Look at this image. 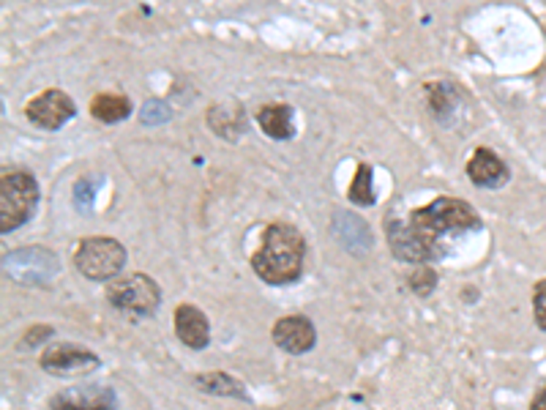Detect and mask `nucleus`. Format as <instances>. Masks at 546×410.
I'll return each instance as SVG.
<instances>
[{
  "label": "nucleus",
  "mask_w": 546,
  "mask_h": 410,
  "mask_svg": "<svg viewBox=\"0 0 546 410\" xmlns=\"http://www.w3.org/2000/svg\"><path fill=\"white\" fill-rule=\"evenodd\" d=\"M306 241L298 228L273 222L265 228L260 249L251 255V268L268 285H293L304 271Z\"/></svg>",
  "instance_id": "nucleus-1"
},
{
  "label": "nucleus",
  "mask_w": 546,
  "mask_h": 410,
  "mask_svg": "<svg viewBox=\"0 0 546 410\" xmlns=\"http://www.w3.org/2000/svg\"><path fill=\"white\" fill-rule=\"evenodd\" d=\"M39 205V183L30 173H6L0 181V230L22 228Z\"/></svg>",
  "instance_id": "nucleus-2"
},
{
  "label": "nucleus",
  "mask_w": 546,
  "mask_h": 410,
  "mask_svg": "<svg viewBox=\"0 0 546 410\" xmlns=\"http://www.w3.org/2000/svg\"><path fill=\"white\" fill-rule=\"evenodd\" d=\"M410 222L424 230L427 236L437 238L442 233H454V230H478L481 219L478 213L459 197H437L427 208H419L410 213Z\"/></svg>",
  "instance_id": "nucleus-3"
},
{
  "label": "nucleus",
  "mask_w": 546,
  "mask_h": 410,
  "mask_svg": "<svg viewBox=\"0 0 546 410\" xmlns=\"http://www.w3.org/2000/svg\"><path fill=\"white\" fill-rule=\"evenodd\" d=\"M74 266L85 279H93V282L112 279L126 266V246L104 236L82 238L74 251Z\"/></svg>",
  "instance_id": "nucleus-4"
},
{
  "label": "nucleus",
  "mask_w": 546,
  "mask_h": 410,
  "mask_svg": "<svg viewBox=\"0 0 546 410\" xmlns=\"http://www.w3.org/2000/svg\"><path fill=\"white\" fill-rule=\"evenodd\" d=\"M107 301L128 314L137 318H150V314L162 306V290L148 274H128L115 279L107 288Z\"/></svg>",
  "instance_id": "nucleus-5"
},
{
  "label": "nucleus",
  "mask_w": 546,
  "mask_h": 410,
  "mask_svg": "<svg viewBox=\"0 0 546 410\" xmlns=\"http://www.w3.org/2000/svg\"><path fill=\"white\" fill-rule=\"evenodd\" d=\"M388 244L396 260L404 263H429L442 258V244L432 236H427L424 230H419L412 222H396L391 219L388 222Z\"/></svg>",
  "instance_id": "nucleus-6"
},
{
  "label": "nucleus",
  "mask_w": 546,
  "mask_h": 410,
  "mask_svg": "<svg viewBox=\"0 0 546 410\" xmlns=\"http://www.w3.org/2000/svg\"><path fill=\"white\" fill-rule=\"evenodd\" d=\"M4 268L22 285H44L58 274V258L44 246H25L4 258Z\"/></svg>",
  "instance_id": "nucleus-7"
},
{
  "label": "nucleus",
  "mask_w": 546,
  "mask_h": 410,
  "mask_svg": "<svg viewBox=\"0 0 546 410\" xmlns=\"http://www.w3.org/2000/svg\"><path fill=\"white\" fill-rule=\"evenodd\" d=\"M102 367V359L80 344H52L42 356V369L55 377H85Z\"/></svg>",
  "instance_id": "nucleus-8"
},
{
  "label": "nucleus",
  "mask_w": 546,
  "mask_h": 410,
  "mask_svg": "<svg viewBox=\"0 0 546 410\" xmlns=\"http://www.w3.org/2000/svg\"><path fill=\"white\" fill-rule=\"evenodd\" d=\"M27 118L34 120L36 126H42V129H60L63 123L72 120L74 112H77V104L72 102L69 93L63 90H44L42 97H36L34 102L27 104Z\"/></svg>",
  "instance_id": "nucleus-9"
},
{
  "label": "nucleus",
  "mask_w": 546,
  "mask_h": 410,
  "mask_svg": "<svg viewBox=\"0 0 546 410\" xmlns=\"http://www.w3.org/2000/svg\"><path fill=\"white\" fill-rule=\"evenodd\" d=\"M115 407H118L115 391L96 383L66 389L50 399V410H115Z\"/></svg>",
  "instance_id": "nucleus-10"
},
{
  "label": "nucleus",
  "mask_w": 546,
  "mask_h": 410,
  "mask_svg": "<svg viewBox=\"0 0 546 410\" xmlns=\"http://www.w3.org/2000/svg\"><path fill=\"white\" fill-rule=\"evenodd\" d=\"M271 337L281 351L293 353V356L309 353L314 348V342H317L314 323L309 318H304V314H287V318L276 321Z\"/></svg>",
  "instance_id": "nucleus-11"
},
{
  "label": "nucleus",
  "mask_w": 546,
  "mask_h": 410,
  "mask_svg": "<svg viewBox=\"0 0 546 410\" xmlns=\"http://www.w3.org/2000/svg\"><path fill=\"white\" fill-rule=\"evenodd\" d=\"M175 334L191 351H203L211 342V323L195 304H181L175 309Z\"/></svg>",
  "instance_id": "nucleus-12"
},
{
  "label": "nucleus",
  "mask_w": 546,
  "mask_h": 410,
  "mask_svg": "<svg viewBox=\"0 0 546 410\" xmlns=\"http://www.w3.org/2000/svg\"><path fill=\"white\" fill-rule=\"evenodd\" d=\"M334 236L336 241L350 251V255H366L374 246L372 230L361 216L350 213V211H336L334 213Z\"/></svg>",
  "instance_id": "nucleus-13"
},
{
  "label": "nucleus",
  "mask_w": 546,
  "mask_h": 410,
  "mask_svg": "<svg viewBox=\"0 0 546 410\" xmlns=\"http://www.w3.org/2000/svg\"><path fill=\"white\" fill-rule=\"evenodd\" d=\"M467 175L475 186H503L508 181V167L503 165V159L497 153H492L489 148H478L473 153V159L467 165Z\"/></svg>",
  "instance_id": "nucleus-14"
},
{
  "label": "nucleus",
  "mask_w": 546,
  "mask_h": 410,
  "mask_svg": "<svg viewBox=\"0 0 546 410\" xmlns=\"http://www.w3.org/2000/svg\"><path fill=\"white\" fill-rule=\"evenodd\" d=\"M257 123L260 129L273 137V140H290L296 135V123H293V110L287 104H268L257 112Z\"/></svg>",
  "instance_id": "nucleus-15"
},
{
  "label": "nucleus",
  "mask_w": 546,
  "mask_h": 410,
  "mask_svg": "<svg viewBox=\"0 0 546 410\" xmlns=\"http://www.w3.org/2000/svg\"><path fill=\"white\" fill-rule=\"evenodd\" d=\"M195 386L205 394L213 397H227V399H249L246 386L238 381V377L227 375V372H205V375H195Z\"/></svg>",
  "instance_id": "nucleus-16"
},
{
  "label": "nucleus",
  "mask_w": 546,
  "mask_h": 410,
  "mask_svg": "<svg viewBox=\"0 0 546 410\" xmlns=\"http://www.w3.org/2000/svg\"><path fill=\"white\" fill-rule=\"evenodd\" d=\"M128 112H132V102L126 97H118V93H99V97L90 102V115L102 123H118Z\"/></svg>",
  "instance_id": "nucleus-17"
},
{
  "label": "nucleus",
  "mask_w": 546,
  "mask_h": 410,
  "mask_svg": "<svg viewBox=\"0 0 546 410\" xmlns=\"http://www.w3.org/2000/svg\"><path fill=\"white\" fill-rule=\"evenodd\" d=\"M427 97H429V107L437 118H445L457 104V90H454V85H448V82L427 85Z\"/></svg>",
  "instance_id": "nucleus-18"
},
{
  "label": "nucleus",
  "mask_w": 546,
  "mask_h": 410,
  "mask_svg": "<svg viewBox=\"0 0 546 410\" xmlns=\"http://www.w3.org/2000/svg\"><path fill=\"white\" fill-rule=\"evenodd\" d=\"M350 200L356 205H374V183H372V167L358 165L356 181L350 186Z\"/></svg>",
  "instance_id": "nucleus-19"
},
{
  "label": "nucleus",
  "mask_w": 546,
  "mask_h": 410,
  "mask_svg": "<svg viewBox=\"0 0 546 410\" xmlns=\"http://www.w3.org/2000/svg\"><path fill=\"white\" fill-rule=\"evenodd\" d=\"M407 285H410V290H412L415 296H429V293H434V288H437V274H434L429 266H421V268H415V271L410 274Z\"/></svg>",
  "instance_id": "nucleus-20"
},
{
  "label": "nucleus",
  "mask_w": 546,
  "mask_h": 410,
  "mask_svg": "<svg viewBox=\"0 0 546 410\" xmlns=\"http://www.w3.org/2000/svg\"><path fill=\"white\" fill-rule=\"evenodd\" d=\"M170 118V107L165 102H158V99H148L142 104V123L148 126H156V123H165Z\"/></svg>",
  "instance_id": "nucleus-21"
},
{
  "label": "nucleus",
  "mask_w": 546,
  "mask_h": 410,
  "mask_svg": "<svg viewBox=\"0 0 546 410\" xmlns=\"http://www.w3.org/2000/svg\"><path fill=\"white\" fill-rule=\"evenodd\" d=\"M533 312H535V323L541 331H546V279L535 285L533 293Z\"/></svg>",
  "instance_id": "nucleus-22"
},
{
  "label": "nucleus",
  "mask_w": 546,
  "mask_h": 410,
  "mask_svg": "<svg viewBox=\"0 0 546 410\" xmlns=\"http://www.w3.org/2000/svg\"><path fill=\"white\" fill-rule=\"evenodd\" d=\"M96 186L93 181H80L77 186H74V203L80 205V211H88L90 205H93V197H96Z\"/></svg>",
  "instance_id": "nucleus-23"
},
{
  "label": "nucleus",
  "mask_w": 546,
  "mask_h": 410,
  "mask_svg": "<svg viewBox=\"0 0 546 410\" xmlns=\"http://www.w3.org/2000/svg\"><path fill=\"white\" fill-rule=\"evenodd\" d=\"M47 337H55V331H52L50 326H34V329H30V331L25 334L22 348H36V344H42Z\"/></svg>",
  "instance_id": "nucleus-24"
},
{
  "label": "nucleus",
  "mask_w": 546,
  "mask_h": 410,
  "mask_svg": "<svg viewBox=\"0 0 546 410\" xmlns=\"http://www.w3.org/2000/svg\"><path fill=\"white\" fill-rule=\"evenodd\" d=\"M530 410H546V389H541V391L535 394V399H533Z\"/></svg>",
  "instance_id": "nucleus-25"
}]
</instances>
